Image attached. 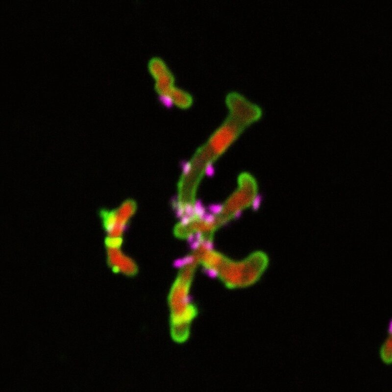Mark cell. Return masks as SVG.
Returning <instances> with one entry per match:
<instances>
[{
    "label": "cell",
    "mask_w": 392,
    "mask_h": 392,
    "mask_svg": "<svg viewBox=\"0 0 392 392\" xmlns=\"http://www.w3.org/2000/svg\"><path fill=\"white\" fill-rule=\"evenodd\" d=\"M196 266L188 262L181 267L170 289L167 304L171 338L176 343L189 340L198 309L191 291Z\"/></svg>",
    "instance_id": "obj_1"
},
{
    "label": "cell",
    "mask_w": 392,
    "mask_h": 392,
    "mask_svg": "<svg viewBox=\"0 0 392 392\" xmlns=\"http://www.w3.org/2000/svg\"><path fill=\"white\" fill-rule=\"evenodd\" d=\"M265 254L256 252L240 261H233L219 252L213 257L208 270L229 288L249 287L260 278L267 266Z\"/></svg>",
    "instance_id": "obj_2"
},
{
    "label": "cell",
    "mask_w": 392,
    "mask_h": 392,
    "mask_svg": "<svg viewBox=\"0 0 392 392\" xmlns=\"http://www.w3.org/2000/svg\"><path fill=\"white\" fill-rule=\"evenodd\" d=\"M136 210L135 202L128 199L112 209H102L100 216L106 237L122 238L123 232Z\"/></svg>",
    "instance_id": "obj_3"
},
{
    "label": "cell",
    "mask_w": 392,
    "mask_h": 392,
    "mask_svg": "<svg viewBox=\"0 0 392 392\" xmlns=\"http://www.w3.org/2000/svg\"><path fill=\"white\" fill-rule=\"evenodd\" d=\"M121 247H106L107 261L113 271L127 276H133L137 271L135 263L123 253Z\"/></svg>",
    "instance_id": "obj_4"
},
{
    "label": "cell",
    "mask_w": 392,
    "mask_h": 392,
    "mask_svg": "<svg viewBox=\"0 0 392 392\" xmlns=\"http://www.w3.org/2000/svg\"><path fill=\"white\" fill-rule=\"evenodd\" d=\"M159 98L165 105H174L183 109L189 108L193 103V97L189 92L175 86L167 95Z\"/></svg>",
    "instance_id": "obj_5"
},
{
    "label": "cell",
    "mask_w": 392,
    "mask_h": 392,
    "mask_svg": "<svg viewBox=\"0 0 392 392\" xmlns=\"http://www.w3.org/2000/svg\"><path fill=\"white\" fill-rule=\"evenodd\" d=\"M387 336L380 346L379 354L381 361L390 365L392 362V330L387 329Z\"/></svg>",
    "instance_id": "obj_6"
}]
</instances>
